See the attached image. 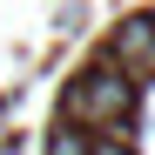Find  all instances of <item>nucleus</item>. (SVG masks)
I'll list each match as a JSON object with an SVG mask.
<instances>
[{"mask_svg": "<svg viewBox=\"0 0 155 155\" xmlns=\"http://www.w3.org/2000/svg\"><path fill=\"white\" fill-rule=\"evenodd\" d=\"M128 115H135V74H121V68L74 74V88H68V121L74 128H128Z\"/></svg>", "mask_w": 155, "mask_h": 155, "instance_id": "1", "label": "nucleus"}, {"mask_svg": "<svg viewBox=\"0 0 155 155\" xmlns=\"http://www.w3.org/2000/svg\"><path fill=\"white\" fill-rule=\"evenodd\" d=\"M108 54H115V68L121 74H155V20L148 14H135V20H121V27L108 34Z\"/></svg>", "mask_w": 155, "mask_h": 155, "instance_id": "2", "label": "nucleus"}, {"mask_svg": "<svg viewBox=\"0 0 155 155\" xmlns=\"http://www.w3.org/2000/svg\"><path fill=\"white\" fill-rule=\"evenodd\" d=\"M47 155H88V128L61 121V128H54V142H47Z\"/></svg>", "mask_w": 155, "mask_h": 155, "instance_id": "3", "label": "nucleus"}, {"mask_svg": "<svg viewBox=\"0 0 155 155\" xmlns=\"http://www.w3.org/2000/svg\"><path fill=\"white\" fill-rule=\"evenodd\" d=\"M88 155H135L128 148V128H101V142L88 135Z\"/></svg>", "mask_w": 155, "mask_h": 155, "instance_id": "4", "label": "nucleus"}, {"mask_svg": "<svg viewBox=\"0 0 155 155\" xmlns=\"http://www.w3.org/2000/svg\"><path fill=\"white\" fill-rule=\"evenodd\" d=\"M148 20H155V14H148Z\"/></svg>", "mask_w": 155, "mask_h": 155, "instance_id": "5", "label": "nucleus"}]
</instances>
